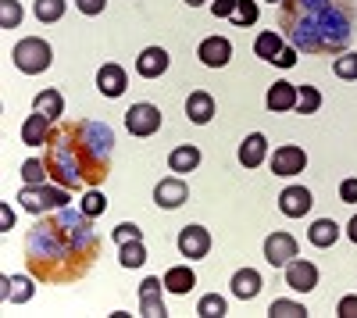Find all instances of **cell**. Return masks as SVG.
<instances>
[{"label": "cell", "instance_id": "d590c367", "mask_svg": "<svg viewBox=\"0 0 357 318\" xmlns=\"http://www.w3.org/2000/svg\"><path fill=\"white\" fill-rule=\"evenodd\" d=\"M333 72H336V79L357 82V54H340L333 61Z\"/></svg>", "mask_w": 357, "mask_h": 318}, {"label": "cell", "instance_id": "1f68e13d", "mask_svg": "<svg viewBox=\"0 0 357 318\" xmlns=\"http://www.w3.org/2000/svg\"><path fill=\"white\" fill-rule=\"evenodd\" d=\"M321 107V93L314 86H296V111L301 114H314Z\"/></svg>", "mask_w": 357, "mask_h": 318}, {"label": "cell", "instance_id": "83f0119b", "mask_svg": "<svg viewBox=\"0 0 357 318\" xmlns=\"http://www.w3.org/2000/svg\"><path fill=\"white\" fill-rule=\"evenodd\" d=\"M47 179H50L47 161H40V158L22 161V183H25V186H40V183H47Z\"/></svg>", "mask_w": 357, "mask_h": 318}, {"label": "cell", "instance_id": "8fae6325", "mask_svg": "<svg viewBox=\"0 0 357 318\" xmlns=\"http://www.w3.org/2000/svg\"><path fill=\"white\" fill-rule=\"evenodd\" d=\"M293 257H296V240L289 233H272L264 240V262L272 268H286Z\"/></svg>", "mask_w": 357, "mask_h": 318}, {"label": "cell", "instance_id": "60d3db41", "mask_svg": "<svg viewBox=\"0 0 357 318\" xmlns=\"http://www.w3.org/2000/svg\"><path fill=\"white\" fill-rule=\"evenodd\" d=\"M340 200L343 204H357V179H343L340 183Z\"/></svg>", "mask_w": 357, "mask_h": 318}, {"label": "cell", "instance_id": "7c38bea8", "mask_svg": "<svg viewBox=\"0 0 357 318\" xmlns=\"http://www.w3.org/2000/svg\"><path fill=\"white\" fill-rule=\"evenodd\" d=\"M286 286L296 294H311L318 286V268L311 262H304V257H293V262L286 265Z\"/></svg>", "mask_w": 357, "mask_h": 318}, {"label": "cell", "instance_id": "8992f818", "mask_svg": "<svg viewBox=\"0 0 357 318\" xmlns=\"http://www.w3.org/2000/svg\"><path fill=\"white\" fill-rule=\"evenodd\" d=\"M126 129L132 136H154L161 129V111L154 104H132L126 111Z\"/></svg>", "mask_w": 357, "mask_h": 318}, {"label": "cell", "instance_id": "836d02e7", "mask_svg": "<svg viewBox=\"0 0 357 318\" xmlns=\"http://www.w3.org/2000/svg\"><path fill=\"white\" fill-rule=\"evenodd\" d=\"M257 4H254V0H236V11H232V22L236 25H243V29H250L254 22H257Z\"/></svg>", "mask_w": 357, "mask_h": 318}, {"label": "cell", "instance_id": "30bf717a", "mask_svg": "<svg viewBox=\"0 0 357 318\" xmlns=\"http://www.w3.org/2000/svg\"><path fill=\"white\" fill-rule=\"evenodd\" d=\"M190 200V186L178 179V176H168V179H161L158 186H154V204L158 208H165V211H172V208H183Z\"/></svg>", "mask_w": 357, "mask_h": 318}, {"label": "cell", "instance_id": "603a6c76", "mask_svg": "<svg viewBox=\"0 0 357 318\" xmlns=\"http://www.w3.org/2000/svg\"><path fill=\"white\" fill-rule=\"evenodd\" d=\"M197 165H200V147H193V143H183V147H175L172 154H168V168L172 172H197Z\"/></svg>", "mask_w": 357, "mask_h": 318}, {"label": "cell", "instance_id": "bcb514c9", "mask_svg": "<svg viewBox=\"0 0 357 318\" xmlns=\"http://www.w3.org/2000/svg\"><path fill=\"white\" fill-rule=\"evenodd\" d=\"M186 4H190V8H200V4H207V0H186Z\"/></svg>", "mask_w": 357, "mask_h": 318}, {"label": "cell", "instance_id": "f546056e", "mask_svg": "<svg viewBox=\"0 0 357 318\" xmlns=\"http://www.w3.org/2000/svg\"><path fill=\"white\" fill-rule=\"evenodd\" d=\"M122 268H143V262H146V247H143V240H129V243H122Z\"/></svg>", "mask_w": 357, "mask_h": 318}, {"label": "cell", "instance_id": "6da1fadb", "mask_svg": "<svg viewBox=\"0 0 357 318\" xmlns=\"http://www.w3.org/2000/svg\"><path fill=\"white\" fill-rule=\"evenodd\" d=\"M104 243L82 208H57L25 233V265L40 282L65 286L82 279L100 257Z\"/></svg>", "mask_w": 357, "mask_h": 318}, {"label": "cell", "instance_id": "7a4b0ae2", "mask_svg": "<svg viewBox=\"0 0 357 318\" xmlns=\"http://www.w3.org/2000/svg\"><path fill=\"white\" fill-rule=\"evenodd\" d=\"M114 158V132L104 122H65L57 126L47 139V168L50 183L68 190H93L107 179Z\"/></svg>", "mask_w": 357, "mask_h": 318}, {"label": "cell", "instance_id": "d4e9b609", "mask_svg": "<svg viewBox=\"0 0 357 318\" xmlns=\"http://www.w3.org/2000/svg\"><path fill=\"white\" fill-rule=\"evenodd\" d=\"M33 111L47 114L50 122H57V119L65 114V97H61V90H43V93H36V100H33Z\"/></svg>", "mask_w": 357, "mask_h": 318}, {"label": "cell", "instance_id": "d6a6232c", "mask_svg": "<svg viewBox=\"0 0 357 318\" xmlns=\"http://www.w3.org/2000/svg\"><path fill=\"white\" fill-rule=\"evenodd\" d=\"M197 315H204V318H222V315H229V304H225V297H218V294H207V297L197 301Z\"/></svg>", "mask_w": 357, "mask_h": 318}, {"label": "cell", "instance_id": "e575fe53", "mask_svg": "<svg viewBox=\"0 0 357 318\" xmlns=\"http://www.w3.org/2000/svg\"><path fill=\"white\" fill-rule=\"evenodd\" d=\"M268 315H272V318H304L307 308H304V304H296V301H272Z\"/></svg>", "mask_w": 357, "mask_h": 318}, {"label": "cell", "instance_id": "9c48e42d", "mask_svg": "<svg viewBox=\"0 0 357 318\" xmlns=\"http://www.w3.org/2000/svg\"><path fill=\"white\" fill-rule=\"evenodd\" d=\"M307 168V154L304 147H296V143H282V147L272 154V176H296V172Z\"/></svg>", "mask_w": 357, "mask_h": 318}, {"label": "cell", "instance_id": "e0dca14e", "mask_svg": "<svg viewBox=\"0 0 357 318\" xmlns=\"http://www.w3.org/2000/svg\"><path fill=\"white\" fill-rule=\"evenodd\" d=\"M50 119H47V114H40V111H33V114H29V119L22 122V143H25V147H43V143L50 139Z\"/></svg>", "mask_w": 357, "mask_h": 318}, {"label": "cell", "instance_id": "ffe728a7", "mask_svg": "<svg viewBox=\"0 0 357 318\" xmlns=\"http://www.w3.org/2000/svg\"><path fill=\"white\" fill-rule=\"evenodd\" d=\"M268 158V139L264 132H250L243 143H240V165L243 168H261Z\"/></svg>", "mask_w": 357, "mask_h": 318}, {"label": "cell", "instance_id": "4316f807", "mask_svg": "<svg viewBox=\"0 0 357 318\" xmlns=\"http://www.w3.org/2000/svg\"><path fill=\"white\" fill-rule=\"evenodd\" d=\"M286 43H282V36L279 33H272V29H264V33L254 40V54L261 57V61H268V65H272L275 61V57H279V50H282Z\"/></svg>", "mask_w": 357, "mask_h": 318}, {"label": "cell", "instance_id": "4fadbf2b", "mask_svg": "<svg viewBox=\"0 0 357 318\" xmlns=\"http://www.w3.org/2000/svg\"><path fill=\"white\" fill-rule=\"evenodd\" d=\"M311 204H314V197H311L307 186H286V190L279 193V211H282L286 218H304V215L311 211Z\"/></svg>", "mask_w": 357, "mask_h": 318}, {"label": "cell", "instance_id": "f35d334b", "mask_svg": "<svg viewBox=\"0 0 357 318\" xmlns=\"http://www.w3.org/2000/svg\"><path fill=\"white\" fill-rule=\"evenodd\" d=\"M336 315H340V318H357V294H350V297H340V304H336Z\"/></svg>", "mask_w": 357, "mask_h": 318}, {"label": "cell", "instance_id": "b9f144b4", "mask_svg": "<svg viewBox=\"0 0 357 318\" xmlns=\"http://www.w3.org/2000/svg\"><path fill=\"white\" fill-rule=\"evenodd\" d=\"M272 65H275V68H293V65H296V47H282Z\"/></svg>", "mask_w": 357, "mask_h": 318}, {"label": "cell", "instance_id": "f6af8a7d", "mask_svg": "<svg viewBox=\"0 0 357 318\" xmlns=\"http://www.w3.org/2000/svg\"><path fill=\"white\" fill-rule=\"evenodd\" d=\"M347 236H350V243H357V215H354L350 225H347Z\"/></svg>", "mask_w": 357, "mask_h": 318}, {"label": "cell", "instance_id": "ee69618b", "mask_svg": "<svg viewBox=\"0 0 357 318\" xmlns=\"http://www.w3.org/2000/svg\"><path fill=\"white\" fill-rule=\"evenodd\" d=\"M11 225H15V211L4 204L0 208V233H11Z\"/></svg>", "mask_w": 357, "mask_h": 318}, {"label": "cell", "instance_id": "7bdbcfd3", "mask_svg": "<svg viewBox=\"0 0 357 318\" xmlns=\"http://www.w3.org/2000/svg\"><path fill=\"white\" fill-rule=\"evenodd\" d=\"M211 11H215V18H232V11H236V0H215Z\"/></svg>", "mask_w": 357, "mask_h": 318}, {"label": "cell", "instance_id": "5bb4252c", "mask_svg": "<svg viewBox=\"0 0 357 318\" xmlns=\"http://www.w3.org/2000/svg\"><path fill=\"white\" fill-rule=\"evenodd\" d=\"M197 57L207 65V68H225L229 57H232V43L225 36H207L200 47H197Z\"/></svg>", "mask_w": 357, "mask_h": 318}, {"label": "cell", "instance_id": "74e56055", "mask_svg": "<svg viewBox=\"0 0 357 318\" xmlns=\"http://www.w3.org/2000/svg\"><path fill=\"white\" fill-rule=\"evenodd\" d=\"M129 240H143L139 225H132V222H122V225H114V243L122 247V243H129Z\"/></svg>", "mask_w": 357, "mask_h": 318}, {"label": "cell", "instance_id": "d6986e66", "mask_svg": "<svg viewBox=\"0 0 357 318\" xmlns=\"http://www.w3.org/2000/svg\"><path fill=\"white\" fill-rule=\"evenodd\" d=\"M264 104H268V111H275V114H282V111H296V86L286 82V79L272 82V90H268Z\"/></svg>", "mask_w": 357, "mask_h": 318}, {"label": "cell", "instance_id": "2e32d148", "mask_svg": "<svg viewBox=\"0 0 357 318\" xmlns=\"http://www.w3.org/2000/svg\"><path fill=\"white\" fill-rule=\"evenodd\" d=\"M186 119L193 126H207V122L215 119V97L207 93V90H193L186 97Z\"/></svg>", "mask_w": 357, "mask_h": 318}, {"label": "cell", "instance_id": "44dd1931", "mask_svg": "<svg viewBox=\"0 0 357 318\" xmlns=\"http://www.w3.org/2000/svg\"><path fill=\"white\" fill-rule=\"evenodd\" d=\"M33 272H29V275H4V294H0V297H4V301H15V304H29V301H33V294H36V286H33Z\"/></svg>", "mask_w": 357, "mask_h": 318}, {"label": "cell", "instance_id": "277c9868", "mask_svg": "<svg viewBox=\"0 0 357 318\" xmlns=\"http://www.w3.org/2000/svg\"><path fill=\"white\" fill-rule=\"evenodd\" d=\"M18 204L29 215H50L57 208H68L72 204V190L68 186H57V183H40V186H22L18 190Z\"/></svg>", "mask_w": 357, "mask_h": 318}, {"label": "cell", "instance_id": "cb8c5ba5", "mask_svg": "<svg viewBox=\"0 0 357 318\" xmlns=\"http://www.w3.org/2000/svg\"><path fill=\"white\" fill-rule=\"evenodd\" d=\"M197 286V275H193V268L190 265H175V268H168L165 272V290H172V294H190Z\"/></svg>", "mask_w": 357, "mask_h": 318}, {"label": "cell", "instance_id": "ab89813d", "mask_svg": "<svg viewBox=\"0 0 357 318\" xmlns=\"http://www.w3.org/2000/svg\"><path fill=\"white\" fill-rule=\"evenodd\" d=\"M75 8H79V15H100L104 8H107V0H75Z\"/></svg>", "mask_w": 357, "mask_h": 318}, {"label": "cell", "instance_id": "484cf974", "mask_svg": "<svg viewBox=\"0 0 357 318\" xmlns=\"http://www.w3.org/2000/svg\"><path fill=\"white\" fill-rule=\"evenodd\" d=\"M307 240H311L314 247H333V243L340 240V225H336L333 218H318V222L307 229Z\"/></svg>", "mask_w": 357, "mask_h": 318}, {"label": "cell", "instance_id": "ac0fdd59", "mask_svg": "<svg viewBox=\"0 0 357 318\" xmlns=\"http://www.w3.org/2000/svg\"><path fill=\"white\" fill-rule=\"evenodd\" d=\"M136 72L143 79H161L168 72V54L161 47H146L139 57H136Z\"/></svg>", "mask_w": 357, "mask_h": 318}, {"label": "cell", "instance_id": "8d00e7d4", "mask_svg": "<svg viewBox=\"0 0 357 318\" xmlns=\"http://www.w3.org/2000/svg\"><path fill=\"white\" fill-rule=\"evenodd\" d=\"M18 22H22L18 0H0V29H18Z\"/></svg>", "mask_w": 357, "mask_h": 318}, {"label": "cell", "instance_id": "4dcf8cb0", "mask_svg": "<svg viewBox=\"0 0 357 318\" xmlns=\"http://www.w3.org/2000/svg\"><path fill=\"white\" fill-rule=\"evenodd\" d=\"M79 208L89 215V218H97V215H104L107 211V197L93 186V190H82V200H79Z\"/></svg>", "mask_w": 357, "mask_h": 318}, {"label": "cell", "instance_id": "f1b7e54d", "mask_svg": "<svg viewBox=\"0 0 357 318\" xmlns=\"http://www.w3.org/2000/svg\"><path fill=\"white\" fill-rule=\"evenodd\" d=\"M65 8H68V0H36L33 11L40 22H61L65 18Z\"/></svg>", "mask_w": 357, "mask_h": 318}, {"label": "cell", "instance_id": "7402d4cb", "mask_svg": "<svg viewBox=\"0 0 357 318\" xmlns=\"http://www.w3.org/2000/svg\"><path fill=\"white\" fill-rule=\"evenodd\" d=\"M261 272L257 268H240V272H236L232 275V294L236 297H240V301H254L257 294H261Z\"/></svg>", "mask_w": 357, "mask_h": 318}, {"label": "cell", "instance_id": "52a82bcc", "mask_svg": "<svg viewBox=\"0 0 357 318\" xmlns=\"http://www.w3.org/2000/svg\"><path fill=\"white\" fill-rule=\"evenodd\" d=\"M207 250H211V233L204 225H183V233H178V254L186 262H200V257H207Z\"/></svg>", "mask_w": 357, "mask_h": 318}, {"label": "cell", "instance_id": "9a60e30c", "mask_svg": "<svg viewBox=\"0 0 357 318\" xmlns=\"http://www.w3.org/2000/svg\"><path fill=\"white\" fill-rule=\"evenodd\" d=\"M126 86H129V75H126V68L122 65H114V61H107V65H100V72H97V90L104 93V97H122L126 93Z\"/></svg>", "mask_w": 357, "mask_h": 318}, {"label": "cell", "instance_id": "ba28073f", "mask_svg": "<svg viewBox=\"0 0 357 318\" xmlns=\"http://www.w3.org/2000/svg\"><path fill=\"white\" fill-rule=\"evenodd\" d=\"M161 290H165V279H158V275H146L139 282V315H146V318H165L168 315Z\"/></svg>", "mask_w": 357, "mask_h": 318}, {"label": "cell", "instance_id": "7dc6e473", "mask_svg": "<svg viewBox=\"0 0 357 318\" xmlns=\"http://www.w3.org/2000/svg\"><path fill=\"white\" fill-rule=\"evenodd\" d=\"M268 4H282V0H268Z\"/></svg>", "mask_w": 357, "mask_h": 318}, {"label": "cell", "instance_id": "3957f363", "mask_svg": "<svg viewBox=\"0 0 357 318\" xmlns=\"http://www.w3.org/2000/svg\"><path fill=\"white\" fill-rule=\"evenodd\" d=\"M354 0H282L279 29H286L296 50L340 54L354 33Z\"/></svg>", "mask_w": 357, "mask_h": 318}, {"label": "cell", "instance_id": "5b68a950", "mask_svg": "<svg viewBox=\"0 0 357 318\" xmlns=\"http://www.w3.org/2000/svg\"><path fill=\"white\" fill-rule=\"evenodd\" d=\"M11 61H15V68L25 72V75H40V72L50 68L54 50H50V43L40 40V36H25V40H18V43L11 47Z\"/></svg>", "mask_w": 357, "mask_h": 318}]
</instances>
